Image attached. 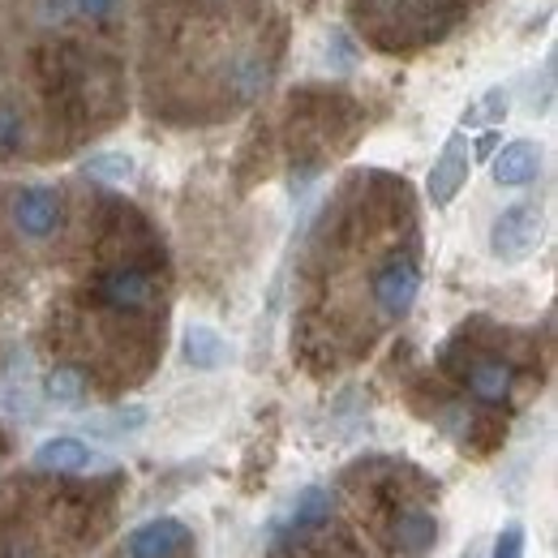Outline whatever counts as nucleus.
<instances>
[{
    "label": "nucleus",
    "mask_w": 558,
    "mask_h": 558,
    "mask_svg": "<svg viewBox=\"0 0 558 558\" xmlns=\"http://www.w3.org/2000/svg\"><path fill=\"white\" fill-rule=\"evenodd\" d=\"M442 374H451L473 400H482L489 409L507 404L515 391V365L494 349H482L477 340H469L464 331L456 340H447V349L438 352Z\"/></svg>",
    "instance_id": "nucleus-1"
},
{
    "label": "nucleus",
    "mask_w": 558,
    "mask_h": 558,
    "mask_svg": "<svg viewBox=\"0 0 558 558\" xmlns=\"http://www.w3.org/2000/svg\"><path fill=\"white\" fill-rule=\"evenodd\" d=\"M86 296L117 318H146L159 305V279L150 276L142 263H112L95 271L86 283Z\"/></svg>",
    "instance_id": "nucleus-2"
},
{
    "label": "nucleus",
    "mask_w": 558,
    "mask_h": 558,
    "mask_svg": "<svg viewBox=\"0 0 558 558\" xmlns=\"http://www.w3.org/2000/svg\"><path fill=\"white\" fill-rule=\"evenodd\" d=\"M369 292H374V305L387 323H400L409 318V310L417 305L421 292V258L417 250H391L369 279Z\"/></svg>",
    "instance_id": "nucleus-3"
},
{
    "label": "nucleus",
    "mask_w": 558,
    "mask_h": 558,
    "mask_svg": "<svg viewBox=\"0 0 558 558\" xmlns=\"http://www.w3.org/2000/svg\"><path fill=\"white\" fill-rule=\"evenodd\" d=\"M542 236H546V215H542V207L537 203H515V207H507L494 219L489 250L502 263H524L529 254H537Z\"/></svg>",
    "instance_id": "nucleus-4"
},
{
    "label": "nucleus",
    "mask_w": 558,
    "mask_h": 558,
    "mask_svg": "<svg viewBox=\"0 0 558 558\" xmlns=\"http://www.w3.org/2000/svg\"><path fill=\"white\" fill-rule=\"evenodd\" d=\"M13 228L26 236V241H48L61 232L65 223V198L52 190V185H26L13 194Z\"/></svg>",
    "instance_id": "nucleus-5"
},
{
    "label": "nucleus",
    "mask_w": 558,
    "mask_h": 558,
    "mask_svg": "<svg viewBox=\"0 0 558 558\" xmlns=\"http://www.w3.org/2000/svg\"><path fill=\"white\" fill-rule=\"evenodd\" d=\"M469 168H473V146L464 134H451V138L442 142V150H438V159H434V168H429V177H425V190H429V203L438 210H447L456 203V194L464 190V181H469Z\"/></svg>",
    "instance_id": "nucleus-6"
},
{
    "label": "nucleus",
    "mask_w": 558,
    "mask_h": 558,
    "mask_svg": "<svg viewBox=\"0 0 558 558\" xmlns=\"http://www.w3.org/2000/svg\"><path fill=\"white\" fill-rule=\"evenodd\" d=\"M185 546H190V529L177 515H159L125 537V558H177Z\"/></svg>",
    "instance_id": "nucleus-7"
},
{
    "label": "nucleus",
    "mask_w": 558,
    "mask_h": 558,
    "mask_svg": "<svg viewBox=\"0 0 558 558\" xmlns=\"http://www.w3.org/2000/svg\"><path fill=\"white\" fill-rule=\"evenodd\" d=\"M489 172H494V185H502V190L529 185V181L542 177V146L529 138L507 142V146H498L489 155Z\"/></svg>",
    "instance_id": "nucleus-8"
},
{
    "label": "nucleus",
    "mask_w": 558,
    "mask_h": 558,
    "mask_svg": "<svg viewBox=\"0 0 558 558\" xmlns=\"http://www.w3.org/2000/svg\"><path fill=\"white\" fill-rule=\"evenodd\" d=\"M391 546L400 555H429L438 546V520L421 507H400L391 511Z\"/></svg>",
    "instance_id": "nucleus-9"
},
{
    "label": "nucleus",
    "mask_w": 558,
    "mask_h": 558,
    "mask_svg": "<svg viewBox=\"0 0 558 558\" xmlns=\"http://www.w3.org/2000/svg\"><path fill=\"white\" fill-rule=\"evenodd\" d=\"M95 460H99V456H95L82 438H73V434L48 438V442L35 447V469H44V473H82V469H90Z\"/></svg>",
    "instance_id": "nucleus-10"
},
{
    "label": "nucleus",
    "mask_w": 558,
    "mask_h": 558,
    "mask_svg": "<svg viewBox=\"0 0 558 558\" xmlns=\"http://www.w3.org/2000/svg\"><path fill=\"white\" fill-rule=\"evenodd\" d=\"M331 494L323 486H310V489H301L296 494V502H292V511L283 515L276 524V533L279 537H292V533H310V529H323L327 520H331Z\"/></svg>",
    "instance_id": "nucleus-11"
},
{
    "label": "nucleus",
    "mask_w": 558,
    "mask_h": 558,
    "mask_svg": "<svg viewBox=\"0 0 558 558\" xmlns=\"http://www.w3.org/2000/svg\"><path fill=\"white\" fill-rule=\"evenodd\" d=\"M44 396H48L52 404H61V409H77V404H86V396H90V378H86V369H77V365H52V369L44 374Z\"/></svg>",
    "instance_id": "nucleus-12"
},
{
    "label": "nucleus",
    "mask_w": 558,
    "mask_h": 558,
    "mask_svg": "<svg viewBox=\"0 0 558 558\" xmlns=\"http://www.w3.org/2000/svg\"><path fill=\"white\" fill-rule=\"evenodd\" d=\"M185 361L194 365V369H219L223 361H228V344H223V336L207 327V323H194L190 331H185Z\"/></svg>",
    "instance_id": "nucleus-13"
},
{
    "label": "nucleus",
    "mask_w": 558,
    "mask_h": 558,
    "mask_svg": "<svg viewBox=\"0 0 558 558\" xmlns=\"http://www.w3.org/2000/svg\"><path fill=\"white\" fill-rule=\"evenodd\" d=\"M31 142V121L13 99H0V159L22 155Z\"/></svg>",
    "instance_id": "nucleus-14"
},
{
    "label": "nucleus",
    "mask_w": 558,
    "mask_h": 558,
    "mask_svg": "<svg viewBox=\"0 0 558 558\" xmlns=\"http://www.w3.org/2000/svg\"><path fill=\"white\" fill-rule=\"evenodd\" d=\"M507 108H511V95H507L502 86H494V90H486L477 104H469L464 125H473V130H494V125L507 121Z\"/></svg>",
    "instance_id": "nucleus-15"
},
{
    "label": "nucleus",
    "mask_w": 558,
    "mask_h": 558,
    "mask_svg": "<svg viewBox=\"0 0 558 558\" xmlns=\"http://www.w3.org/2000/svg\"><path fill=\"white\" fill-rule=\"evenodd\" d=\"M86 177H95V181H104V185H130V181H134V159L121 155V150L90 155V159H86Z\"/></svg>",
    "instance_id": "nucleus-16"
},
{
    "label": "nucleus",
    "mask_w": 558,
    "mask_h": 558,
    "mask_svg": "<svg viewBox=\"0 0 558 558\" xmlns=\"http://www.w3.org/2000/svg\"><path fill=\"white\" fill-rule=\"evenodd\" d=\"M99 434H130V429H142L146 425V409L142 404H130V409H117L112 417H95L90 421Z\"/></svg>",
    "instance_id": "nucleus-17"
},
{
    "label": "nucleus",
    "mask_w": 558,
    "mask_h": 558,
    "mask_svg": "<svg viewBox=\"0 0 558 558\" xmlns=\"http://www.w3.org/2000/svg\"><path fill=\"white\" fill-rule=\"evenodd\" d=\"M524 546H529V533H524V524H507L498 537H494V550L489 558H524Z\"/></svg>",
    "instance_id": "nucleus-18"
},
{
    "label": "nucleus",
    "mask_w": 558,
    "mask_h": 558,
    "mask_svg": "<svg viewBox=\"0 0 558 558\" xmlns=\"http://www.w3.org/2000/svg\"><path fill=\"white\" fill-rule=\"evenodd\" d=\"M117 13H121V0H73V17L90 26H108Z\"/></svg>",
    "instance_id": "nucleus-19"
},
{
    "label": "nucleus",
    "mask_w": 558,
    "mask_h": 558,
    "mask_svg": "<svg viewBox=\"0 0 558 558\" xmlns=\"http://www.w3.org/2000/svg\"><path fill=\"white\" fill-rule=\"evenodd\" d=\"M35 13H39V22L61 26L73 17V0H35Z\"/></svg>",
    "instance_id": "nucleus-20"
},
{
    "label": "nucleus",
    "mask_w": 558,
    "mask_h": 558,
    "mask_svg": "<svg viewBox=\"0 0 558 558\" xmlns=\"http://www.w3.org/2000/svg\"><path fill=\"white\" fill-rule=\"evenodd\" d=\"M494 150H498V134H494V130H486V134L477 138V146H473V159H489Z\"/></svg>",
    "instance_id": "nucleus-21"
},
{
    "label": "nucleus",
    "mask_w": 558,
    "mask_h": 558,
    "mask_svg": "<svg viewBox=\"0 0 558 558\" xmlns=\"http://www.w3.org/2000/svg\"><path fill=\"white\" fill-rule=\"evenodd\" d=\"M0 451H4V429H0Z\"/></svg>",
    "instance_id": "nucleus-22"
},
{
    "label": "nucleus",
    "mask_w": 558,
    "mask_h": 558,
    "mask_svg": "<svg viewBox=\"0 0 558 558\" xmlns=\"http://www.w3.org/2000/svg\"><path fill=\"white\" fill-rule=\"evenodd\" d=\"M0 73H4V61H0Z\"/></svg>",
    "instance_id": "nucleus-23"
}]
</instances>
